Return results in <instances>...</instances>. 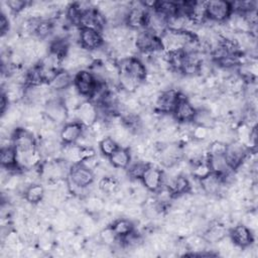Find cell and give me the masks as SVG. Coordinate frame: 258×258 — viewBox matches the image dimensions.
<instances>
[{
    "label": "cell",
    "instance_id": "obj_7",
    "mask_svg": "<svg viewBox=\"0 0 258 258\" xmlns=\"http://www.w3.org/2000/svg\"><path fill=\"white\" fill-rule=\"evenodd\" d=\"M207 15L208 19L215 23H224L232 14L231 3L222 0L207 1Z\"/></svg>",
    "mask_w": 258,
    "mask_h": 258
},
{
    "label": "cell",
    "instance_id": "obj_31",
    "mask_svg": "<svg viewBox=\"0 0 258 258\" xmlns=\"http://www.w3.org/2000/svg\"><path fill=\"white\" fill-rule=\"evenodd\" d=\"M154 9L168 18L177 14L178 3L175 1H157Z\"/></svg>",
    "mask_w": 258,
    "mask_h": 258
},
{
    "label": "cell",
    "instance_id": "obj_29",
    "mask_svg": "<svg viewBox=\"0 0 258 258\" xmlns=\"http://www.w3.org/2000/svg\"><path fill=\"white\" fill-rule=\"evenodd\" d=\"M98 186L104 195L112 196L119 188L120 182L113 175H107L99 179Z\"/></svg>",
    "mask_w": 258,
    "mask_h": 258
},
{
    "label": "cell",
    "instance_id": "obj_23",
    "mask_svg": "<svg viewBox=\"0 0 258 258\" xmlns=\"http://www.w3.org/2000/svg\"><path fill=\"white\" fill-rule=\"evenodd\" d=\"M82 147L78 144H63L61 147L60 159L66 160L67 162L71 163L72 165L81 163L82 161Z\"/></svg>",
    "mask_w": 258,
    "mask_h": 258
},
{
    "label": "cell",
    "instance_id": "obj_37",
    "mask_svg": "<svg viewBox=\"0 0 258 258\" xmlns=\"http://www.w3.org/2000/svg\"><path fill=\"white\" fill-rule=\"evenodd\" d=\"M9 28H10V22L7 15L1 13L0 14V31L2 36L7 34V32L9 31Z\"/></svg>",
    "mask_w": 258,
    "mask_h": 258
},
{
    "label": "cell",
    "instance_id": "obj_14",
    "mask_svg": "<svg viewBox=\"0 0 258 258\" xmlns=\"http://www.w3.org/2000/svg\"><path fill=\"white\" fill-rule=\"evenodd\" d=\"M79 44L87 51H92L104 45L102 33L91 28H81Z\"/></svg>",
    "mask_w": 258,
    "mask_h": 258
},
{
    "label": "cell",
    "instance_id": "obj_6",
    "mask_svg": "<svg viewBox=\"0 0 258 258\" xmlns=\"http://www.w3.org/2000/svg\"><path fill=\"white\" fill-rule=\"evenodd\" d=\"M67 179L69 185L87 187L93 184L95 180V175L93 173V170L87 168L82 163H77L72 165Z\"/></svg>",
    "mask_w": 258,
    "mask_h": 258
},
{
    "label": "cell",
    "instance_id": "obj_24",
    "mask_svg": "<svg viewBox=\"0 0 258 258\" xmlns=\"http://www.w3.org/2000/svg\"><path fill=\"white\" fill-rule=\"evenodd\" d=\"M45 195V188L40 183H32L27 186L23 198L32 205H37L42 202Z\"/></svg>",
    "mask_w": 258,
    "mask_h": 258
},
{
    "label": "cell",
    "instance_id": "obj_26",
    "mask_svg": "<svg viewBox=\"0 0 258 258\" xmlns=\"http://www.w3.org/2000/svg\"><path fill=\"white\" fill-rule=\"evenodd\" d=\"M111 228L118 238H123L134 231V225L128 218H117L111 224Z\"/></svg>",
    "mask_w": 258,
    "mask_h": 258
},
{
    "label": "cell",
    "instance_id": "obj_36",
    "mask_svg": "<svg viewBox=\"0 0 258 258\" xmlns=\"http://www.w3.org/2000/svg\"><path fill=\"white\" fill-rule=\"evenodd\" d=\"M5 4L8 7V9L11 11V13H14L16 15L22 12L28 6L29 3L22 0H9V1H6Z\"/></svg>",
    "mask_w": 258,
    "mask_h": 258
},
{
    "label": "cell",
    "instance_id": "obj_34",
    "mask_svg": "<svg viewBox=\"0 0 258 258\" xmlns=\"http://www.w3.org/2000/svg\"><path fill=\"white\" fill-rule=\"evenodd\" d=\"M99 241L109 247H113L117 241H118V237L116 236V234L114 233L113 229L111 228V226L105 227L103 228L100 232H99Z\"/></svg>",
    "mask_w": 258,
    "mask_h": 258
},
{
    "label": "cell",
    "instance_id": "obj_11",
    "mask_svg": "<svg viewBox=\"0 0 258 258\" xmlns=\"http://www.w3.org/2000/svg\"><path fill=\"white\" fill-rule=\"evenodd\" d=\"M76 120L84 126L93 125L99 118L97 106L90 100H85L78 108L75 110Z\"/></svg>",
    "mask_w": 258,
    "mask_h": 258
},
{
    "label": "cell",
    "instance_id": "obj_2",
    "mask_svg": "<svg viewBox=\"0 0 258 258\" xmlns=\"http://www.w3.org/2000/svg\"><path fill=\"white\" fill-rule=\"evenodd\" d=\"M180 96L178 89L169 88L159 91L151 98V104L157 113H172Z\"/></svg>",
    "mask_w": 258,
    "mask_h": 258
},
{
    "label": "cell",
    "instance_id": "obj_15",
    "mask_svg": "<svg viewBox=\"0 0 258 258\" xmlns=\"http://www.w3.org/2000/svg\"><path fill=\"white\" fill-rule=\"evenodd\" d=\"M145 28L160 37L167 30V17L155 9L147 10Z\"/></svg>",
    "mask_w": 258,
    "mask_h": 258
},
{
    "label": "cell",
    "instance_id": "obj_12",
    "mask_svg": "<svg viewBox=\"0 0 258 258\" xmlns=\"http://www.w3.org/2000/svg\"><path fill=\"white\" fill-rule=\"evenodd\" d=\"M200 184L202 191L211 197L219 196L223 194V191L227 192L228 189V186L223 182L221 175L213 172L200 179Z\"/></svg>",
    "mask_w": 258,
    "mask_h": 258
},
{
    "label": "cell",
    "instance_id": "obj_13",
    "mask_svg": "<svg viewBox=\"0 0 258 258\" xmlns=\"http://www.w3.org/2000/svg\"><path fill=\"white\" fill-rule=\"evenodd\" d=\"M141 181L148 191L155 192L162 186L163 171L159 167L149 163L143 176L141 177Z\"/></svg>",
    "mask_w": 258,
    "mask_h": 258
},
{
    "label": "cell",
    "instance_id": "obj_8",
    "mask_svg": "<svg viewBox=\"0 0 258 258\" xmlns=\"http://www.w3.org/2000/svg\"><path fill=\"white\" fill-rule=\"evenodd\" d=\"M68 109L62 103L61 97H53L44 106V115L56 125L66 124L68 121Z\"/></svg>",
    "mask_w": 258,
    "mask_h": 258
},
{
    "label": "cell",
    "instance_id": "obj_16",
    "mask_svg": "<svg viewBox=\"0 0 258 258\" xmlns=\"http://www.w3.org/2000/svg\"><path fill=\"white\" fill-rule=\"evenodd\" d=\"M230 238L232 239L235 245L239 246L240 248H245L247 246H250L253 243L254 234L244 224L239 223V224H236L231 229Z\"/></svg>",
    "mask_w": 258,
    "mask_h": 258
},
{
    "label": "cell",
    "instance_id": "obj_10",
    "mask_svg": "<svg viewBox=\"0 0 258 258\" xmlns=\"http://www.w3.org/2000/svg\"><path fill=\"white\" fill-rule=\"evenodd\" d=\"M249 150L250 149L247 146H245L244 144L240 143L237 140L228 144L224 155L229 166L232 169H237L240 166V164L243 162Z\"/></svg>",
    "mask_w": 258,
    "mask_h": 258
},
{
    "label": "cell",
    "instance_id": "obj_18",
    "mask_svg": "<svg viewBox=\"0 0 258 258\" xmlns=\"http://www.w3.org/2000/svg\"><path fill=\"white\" fill-rule=\"evenodd\" d=\"M84 125L80 122H67L59 130V139L62 144H75L82 136Z\"/></svg>",
    "mask_w": 258,
    "mask_h": 258
},
{
    "label": "cell",
    "instance_id": "obj_4",
    "mask_svg": "<svg viewBox=\"0 0 258 258\" xmlns=\"http://www.w3.org/2000/svg\"><path fill=\"white\" fill-rule=\"evenodd\" d=\"M74 85L81 96L91 98L100 83L90 70H81L75 74Z\"/></svg>",
    "mask_w": 258,
    "mask_h": 258
},
{
    "label": "cell",
    "instance_id": "obj_32",
    "mask_svg": "<svg viewBox=\"0 0 258 258\" xmlns=\"http://www.w3.org/2000/svg\"><path fill=\"white\" fill-rule=\"evenodd\" d=\"M53 27H54V24H53L52 20L40 19V21L38 22V25L35 29L34 36L39 40H43L44 38H46L48 35H50L52 33Z\"/></svg>",
    "mask_w": 258,
    "mask_h": 258
},
{
    "label": "cell",
    "instance_id": "obj_33",
    "mask_svg": "<svg viewBox=\"0 0 258 258\" xmlns=\"http://www.w3.org/2000/svg\"><path fill=\"white\" fill-rule=\"evenodd\" d=\"M98 144H99L100 152L102 153L103 156H106V157H110L114 153V151L119 147L118 143L109 135L101 139Z\"/></svg>",
    "mask_w": 258,
    "mask_h": 258
},
{
    "label": "cell",
    "instance_id": "obj_30",
    "mask_svg": "<svg viewBox=\"0 0 258 258\" xmlns=\"http://www.w3.org/2000/svg\"><path fill=\"white\" fill-rule=\"evenodd\" d=\"M84 208L88 211L90 214H99L101 212H104L105 202L101 197L97 196H88L83 203Z\"/></svg>",
    "mask_w": 258,
    "mask_h": 258
},
{
    "label": "cell",
    "instance_id": "obj_5",
    "mask_svg": "<svg viewBox=\"0 0 258 258\" xmlns=\"http://www.w3.org/2000/svg\"><path fill=\"white\" fill-rule=\"evenodd\" d=\"M134 44L139 53H151L162 49L159 37L146 28L137 30Z\"/></svg>",
    "mask_w": 258,
    "mask_h": 258
},
{
    "label": "cell",
    "instance_id": "obj_28",
    "mask_svg": "<svg viewBox=\"0 0 258 258\" xmlns=\"http://www.w3.org/2000/svg\"><path fill=\"white\" fill-rule=\"evenodd\" d=\"M148 165H149L148 162L143 161L141 159L131 161L129 166L126 168L128 178L129 179H141V177L143 176Z\"/></svg>",
    "mask_w": 258,
    "mask_h": 258
},
{
    "label": "cell",
    "instance_id": "obj_17",
    "mask_svg": "<svg viewBox=\"0 0 258 258\" xmlns=\"http://www.w3.org/2000/svg\"><path fill=\"white\" fill-rule=\"evenodd\" d=\"M172 114H173L174 118L176 119L177 123L192 121L194 116L196 114V109L189 103L186 96L180 93L178 102H177Z\"/></svg>",
    "mask_w": 258,
    "mask_h": 258
},
{
    "label": "cell",
    "instance_id": "obj_27",
    "mask_svg": "<svg viewBox=\"0 0 258 258\" xmlns=\"http://www.w3.org/2000/svg\"><path fill=\"white\" fill-rule=\"evenodd\" d=\"M192 122L196 125L204 126L207 128H213L217 122V119L205 108L196 110V114L194 116Z\"/></svg>",
    "mask_w": 258,
    "mask_h": 258
},
{
    "label": "cell",
    "instance_id": "obj_21",
    "mask_svg": "<svg viewBox=\"0 0 258 258\" xmlns=\"http://www.w3.org/2000/svg\"><path fill=\"white\" fill-rule=\"evenodd\" d=\"M109 161L115 168H127L132 161L129 148L118 147L109 157Z\"/></svg>",
    "mask_w": 258,
    "mask_h": 258
},
{
    "label": "cell",
    "instance_id": "obj_20",
    "mask_svg": "<svg viewBox=\"0 0 258 258\" xmlns=\"http://www.w3.org/2000/svg\"><path fill=\"white\" fill-rule=\"evenodd\" d=\"M226 225L222 224L221 222H214L210 223L209 227L202 236L208 244H215L226 236Z\"/></svg>",
    "mask_w": 258,
    "mask_h": 258
},
{
    "label": "cell",
    "instance_id": "obj_19",
    "mask_svg": "<svg viewBox=\"0 0 258 258\" xmlns=\"http://www.w3.org/2000/svg\"><path fill=\"white\" fill-rule=\"evenodd\" d=\"M74 78L75 76L73 77L71 73L64 70H59L49 83V87L52 91L63 92L74 84Z\"/></svg>",
    "mask_w": 258,
    "mask_h": 258
},
{
    "label": "cell",
    "instance_id": "obj_1",
    "mask_svg": "<svg viewBox=\"0 0 258 258\" xmlns=\"http://www.w3.org/2000/svg\"><path fill=\"white\" fill-rule=\"evenodd\" d=\"M196 38V35L186 31L166 30L160 37L161 48L168 53L182 51L186 44Z\"/></svg>",
    "mask_w": 258,
    "mask_h": 258
},
{
    "label": "cell",
    "instance_id": "obj_25",
    "mask_svg": "<svg viewBox=\"0 0 258 258\" xmlns=\"http://www.w3.org/2000/svg\"><path fill=\"white\" fill-rule=\"evenodd\" d=\"M0 161L2 167H5L9 170H13L17 167V153L14 146H8L1 148Z\"/></svg>",
    "mask_w": 258,
    "mask_h": 258
},
{
    "label": "cell",
    "instance_id": "obj_3",
    "mask_svg": "<svg viewBox=\"0 0 258 258\" xmlns=\"http://www.w3.org/2000/svg\"><path fill=\"white\" fill-rule=\"evenodd\" d=\"M183 158L182 145L177 142L160 144L157 149L155 160H157L162 166L170 167L180 161Z\"/></svg>",
    "mask_w": 258,
    "mask_h": 258
},
{
    "label": "cell",
    "instance_id": "obj_22",
    "mask_svg": "<svg viewBox=\"0 0 258 258\" xmlns=\"http://www.w3.org/2000/svg\"><path fill=\"white\" fill-rule=\"evenodd\" d=\"M208 163L211 171L218 175H223L232 169L224 154H208Z\"/></svg>",
    "mask_w": 258,
    "mask_h": 258
},
{
    "label": "cell",
    "instance_id": "obj_35",
    "mask_svg": "<svg viewBox=\"0 0 258 258\" xmlns=\"http://www.w3.org/2000/svg\"><path fill=\"white\" fill-rule=\"evenodd\" d=\"M123 213L125 214L126 218H128L132 221V219H138L139 217L142 216L143 208L141 205H138L135 203H130L129 205L125 206Z\"/></svg>",
    "mask_w": 258,
    "mask_h": 258
},
{
    "label": "cell",
    "instance_id": "obj_9",
    "mask_svg": "<svg viewBox=\"0 0 258 258\" xmlns=\"http://www.w3.org/2000/svg\"><path fill=\"white\" fill-rule=\"evenodd\" d=\"M147 9L143 2H130V9L126 17V25L134 30L145 28Z\"/></svg>",
    "mask_w": 258,
    "mask_h": 258
}]
</instances>
